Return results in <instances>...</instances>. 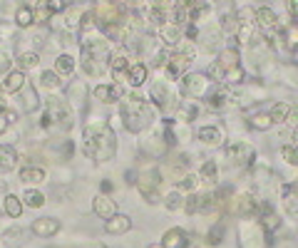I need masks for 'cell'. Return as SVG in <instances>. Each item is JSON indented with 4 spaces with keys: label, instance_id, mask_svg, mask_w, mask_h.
<instances>
[{
    "label": "cell",
    "instance_id": "obj_34",
    "mask_svg": "<svg viewBox=\"0 0 298 248\" xmlns=\"http://www.w3.org/2000/svg\"><path fill=\"white\" fill-rule=\"evenodd\" d=\"M274 122H271V117H269V112L264 114V112H259V114H254L251 117V127H256V129H269Z\"/></svg>",
    "mask_w": 298,
    "mask_h": 248
},
{
    "label": "cell",
    "instance_id": "obj_31",
    "mask_svg": "<svg viewBox=\"0 0 298 248\" xmlns=\"http://www.w3.org/2000/svg\"><path fill=\"white\" fill-rule=\"evenodd\" d=\"M219 206H216V199H214V194H206V196H199V211L201 214H211V211H216Z\"/></svg>",
    "mask_w": 298,
    "mask_h": 248
},
{
    "label": "cell",
    "instance_id": "obj_14",
    "mask_svg": "<svg viewBox=\"0 0 298 248\" xmlns=\"http://www.w3.org/2000/svg\"><path fill=\"white\" fill-rule=\"evenodd\" d=\"M22 87H25V75H22V72H10V75L2 80V92H5V94L22 92Z\"/></svg>",
    "mask_w": 298,
    "mask_h": 248
},
{
    "label": "cell",
    "instance_id": "obj_16",
    "mask_svg": "<svg viewBox=\"0 0 298 248\" xmlns=\"http://www.w3.org/2000/svg\"><path fill=\"white\" fill-rule=\"evenodd\" d=\"M129 226H132L129 216H122V214L117 216V214H114V216L107 221V234H114V236H117V234H127Z\"/></svg>",
    "mask_w": 298,
    "mask_h": 248
},
{
    "label": "cell",
    "instance_id": "obj_50",
    "mask_svg": "<svg viewBox=\"0 0 298 248\" xmlns=\"http://www.w3.org/2000/svg\"><path fill=\"white\" fill-rule=\"evenodd\" d=\"M187 37H189V40H197V37H199V30H197V27L192 25V27L187 30Z\"/></svg>",
    "mask_w": 298,
    "mask_h": 248
},
{
    "label": "cell",
    "instance_id": "obj_45",
    "mask_svg": "<svg viewBox=\"0 0 298 248\" xmlns=\"http://www.w3.org/2000/svg\"><path fill=\"white\" fill-rule=\"evenodd\" d=\"M70 89H72V97H75V99H82V97H85V84H82V82H72Z\"/></svg>",
    "mask_w": 298,
    "mask_h": 248
},
{
    "label": "cell",
    "instance_id": "obj_24",
    "mask_svg": "<svg viewBox=\"0 0 298 248\" xmlns=\"http://www.w3.org/2000/svg\"><path fill=\"white\" fill-rule=\"evenodd\" d=\"M199 40H201V45L211 52V50H216V42H219V30H216V27H209V30L199 32Z\"/></svg>",
    "mask_w": 298,
    "mask_h": 248
},
{
    "label": "cell",
    "instance_id": "obj_10",
    "mask_svg": "<svg viewBox=\"0 0 298 248\" xmlns=\"http://www.w3.org/2000/svg\"><path fill=\"white\" fill-rule=\"evenodd\" d=\"M162 246L164 248H189V241H187V234L182 229H169L162 239Z\"/></svg>",
    "mask_w": 298,
    "mask_h": 248
},
{
    "label": "cell",
    "instance_id": "obj_43",
    "mask_svg": "<svg viewBox=\"0 0 298 248\" xmlns=\"http://www.w3.org/2000/svg\"><path fill=\"white\" fill-rule=\"evenodd\" d=\"M184 211H187V214H197V211H199V196H197V194H192V196L184 201Z\"/></svg>",
    "mask_w": 298,
    "mask_h": 248
},
{
    "label": "cell",
    "instance_id": "obj_22",
    "mask_svg": "<svg viewBox=\"0 0 298 248\" xmlns=\"http://www.w3.org/2000/svg\"><path fill=\"white\" fill-rule=\"evenodd\" d=\"M127 75H129V84H132V87H139V84L147 80V65L137 62V65H132V67L127 70Z\"/></svg>",
    "mask_w": 298,
    "mask_h": 248
},
{
    "label": "cell",
    "instance_id": "obj_17",
    "mask_svg": "<svg viewBox=\"0 0 298 248\" xmlns=\"http://www.w3.org/2000/svg\"><path fill=\"white\" fill-rule=\"evenodd\" d=\"M199 142L221 144V142H224V132H221L219 127H201V129H199Z\"/></svg>",
    "mask_w": 298,
    "mask_h": 248
},
{
    "label": "cell",
    "instance_id": "obj_9",
    "mask_svg": "<svg viewBox=\"0 0 298 248\" xmlns=\"http://www.w3.org/2000/svg\"><path fill=\"white\" fill-rule=\"evenodd\" d=\"M254 20L259 22V27H264V30H274L276 25H279V15L271 10V7H259V10H254Z\"/></svg>",
    "mask_w": 298,
    "mask_h": 248
},
{
    "label": "cell",
    "instance_id": "obj_36",
    "mask_svg": "<svg viewBox=\"0 0 298 248\" xmlns=\"http://www.w3.org/2000/svg\"><path fill=\"white\" fill-rule=\"evenodd\" d=\"M32 20H35V17H32V10H30V7H20V10H17V25H20V27H30Z\"/></svg>",
    "mask_w": 298,
    "mask_h": 248
},
{
    "label": "cell",
    "instance_id": "obj_52",
    "mask_svg": "<svg viewBox=\"0 0 298 248\" xmlns=\"http://www.w3.org/2000/svg\"><path fill=\"white\" fill-rule=\"evenodd\" d=\"M149 248H164V246H162V244H152Z\"/></svg>",
    "mask_w": 298,
    "mask_h": 248
},
{
    "label": "cell",
    "instance_id": "obj_27",
    "mask_svg": "<svg viewBox=\"0 0 298 248\" xmlns=\"http://www.w3.org/2000/svg\"><path fill=\"white\" fill-rule=\"evenodd\" d=\"M55 70H57V75H70V72L75 70V60H72L70 55H60V57L55 60Z\"/></svg>",
    "mask_w": 298,
    "mask_h": 248
},
{
    "label": "cell",
    "instance_id": "obj_28",
    "mask_svg": "<svg viewBox=\"0 0 298 248\" xmlns=\"http://www.w3.org/2000/svg\"><path fill=\"white\" fill-rule=\"evenodd\" d=\"M5 214L7 216H12V219H17L20 214H22V204H20V199L17 196H5Z\"/></svg>",
    "mask_w": 298,
    "mask_h": 248
},
{
    "label": "cell",
    "instance_id": "obj_44",
    "mask_svg": "<svg viewBox=\"0 0 298 248\" xmlns=\"http://www.w3.org/2000/svg\"><path fill=\"white\" fill-rule=\"evenodd\" d=\"M12 119H15V112H7V109H5V112H0V134H2V132H7V124H10Z\"/></svg>",
    "mask_w": 298,
    "mask_h": 248
},
{
    "label": "cell",
    "instance_id": "obj_40",
    "mask_svg": "<svg viewBox=\"0 0 298 248\" xmlns=\"http://www.w3.org/2000/svg\"><path fill=\"white\" fill-rule=\"evenodd\" d=\"M241 80H244L241 67H231V70H226V75H224V82H241Z\"/></svg>",
    "mask_w": 298,
    "mask_h": 248
},
{
    "label": "cell",
    "instance_id": "obj_12",
    "mask_svg": "<svg viewBox=\"0 0 298 248\" xmlns=\"http://www.w3.org/2000/svg\"><path fill=\"white\" fill-rule=\"evenodd\" d=\"M32 231L37 236H42V239H50V236H55L60 231V221H55V219H37L32 224Z\"/></svg>",
    "mask_w": 298,
    "mask_h": 248
},
{
    "label": "cell",
    "instance_id": "obj_1",
    "mask_svg": "<svg viewBox=\"0 0 298 248\" xmlns=\"http://www.w3.org/2000/svg\"><path fill=\"white\" fill-rule=\"evenodd\" d=\"M117 139L114 132L104 124H90L85 129V154L92 157L95 162H107L114 157Z\"/></svg>",
    "mask_w": 298,
    "mask_h": 248
},
{
    "label": "cell",
    "instance_id": "obj_11",
    "mask_svg": "<svg viewBox=\"0 0 298 248\" xmlns=\"http://www.w3.org/2000/svg\"><path fill=\"white\" fill-rule=\"evenodd\" d=\"M92 209H95V214L99 216V219H112L114 214H117V206H114V201H109L107 196H97L95 201H92Z\"/></svg>",
    "mask_w": 298,
    "mask_h": 248
},
{
    "label": "cell",
    "instance_id": "obj_15",
    "mask_svg": "<svg viewBox=\"0 0 298 248\" xmlns=\"http://www.w3.org/2000/svg\"><path fill=\"white\" fill-rule=\"evenodd\" d=\"M256 209H259V206H256V199H254L251 194H241V196L234 201V211H236L239 216H251Z\"/></svg>",
    "mask_w": 298,
    "mask_h": 248
},
{
    "label": "cell",
    "instance_id": "obj_2",
    "mask_svg": "<svg viewBox=\"0 0 298 248\" xmlns=\"http://www.w3.org/2000/svg\"><path fill=\"white\" fill-rule=\"evenodd\" d=\"M45 107L47 109L42 114V127H52V124L70 127V104L62 97H47Z\"/></svg>",
    "mask_w": 298,
    "mask_h": 248
},
{
    "label": "cell",
    "instance_id": "obj_41",
    "mask_svg": "<svg viewBox=\"0 0 298 248\" xmlns=\"http://www.w3.org/2000/svg\"><path fill=\"white\" fill-rule=\"evenodd\" d=\"M182 204H184V201H182L179 191H172V194L167 196V209H169V211H177V209H179Z\"/></svg>",
    "mask_w": 298,
    "mask_h": 248
},
{
    "label": "cell",
    "instance_id": "obj_47",
    "mask_svg": "<svg viewBox=\"0 0 298 248\" xmlns=\"http://www.w3.org/2000/svg\"><path fill=\"white\" fill-rule=\"evenodd\" d=\"M50 15H52V12H50V7H47V5H45V7H37V12H32V17H35V20H47Z\"/></svg>",
    "mask_w": 298,
    "mask_h": 248
},
{
    "label": "cell",
    "instance_id": "obj_37",
    "mask_svg": "<svg viewBox=\"0 0 298 248\" xmlns=\"http://www.w3.org/2000/svg\"><path fill=\"white\" fill-rule=\"evenodd\" d=\"M224 75H226V70H224L219 62H214V65H209L206 80H216V82H224Z\"/></svg>",
    "mask_w": 298,
    "mask_h": 248
},
{
    "label": "cell",
    "instance_id": "obj_32",
    "mask_svg": "<svg viewBox=\"0 0 298 248\" xmlns=\"http://www.w3.org/2000/svg\"><path fill=\"white\" fill-rule=\"evenodd\" d=\"M25 204H27V206H32V209H40V206L45 204V196H42L40 191L30 189V191H25Z\"/></svg>",
    "mask_w": 298,
    "mask_h": 248
},
{
    "label": "cell",
    "instance_id": "obj_26",
    "mask_svg": "<svg viewBox=\"0 0 298 248\" xmlns=\"http://www.w3.org/2000/svg\"><path fill=\"white\" fill-rule=\"evenodd\" d=\"M159 32H162V40L169 42V45L179 42V37H182V27H179V25H164Z\"/></svg>",
    "mask_w": 298,
    "mask_h": 248
},
{
    "label": "cell",
    "instance_id": "obj_18",
    "mask_svg": "<svg viewBox=\"0 0 298 248\" xmlns=\"http://www.w3.org/2000/svg\"><path fill=\"white\" fill-rule=\"evenodd\" d=\"M109 67H112V77L119 82V80L127 75V70H129V62H127V57H124V55H114V57L109 60Z\"/></svg>",
    "mask_w": 298,
    "mask_h": 248
},
{
    "label": "cell",
    "instance_id": "obj_29",
    "mask_svg": "<svg viewBox=\"0 0 298 248\" xmlns=\"http://www.w3.org/2000/svg\"><path fill=\"white\" fill-rule=\"evenodd\" d=\"M40 84L47 87V89H55V87H60V75L52 72V70H45V72L40 75Z\"/></svg>",
    "mask_w": 298,
    "mask_h": 248
},
{
    "label": "cell",
    "instance_id": "obj_8",
    "mask_svg": "<svg viewBox=\"0 0 298 248\" xmlns=\"http://www.w3.org/2000/svg\"><path fill=\"white\" fill-rule=\"evenodd\" d=\"M226 154H229V159H231L234 164H239V166H246V164L254 159V152H251L249 144H231V147L226 149Z\"/></svg>",
    "mask_w": 298,
    "mask_h": 248
},
{
    "label": "cell",
    "instance_id": "obj_49",
    "mask_svg": "<svg viewBox=\"0 0 298 248\" xmlns=\"http://www.w3.org/2000/svg\"><path fill=\"white\" fill-rule=\"evenodd\" d=\"M167 57H169V52H167V50H162L159 55H154V65H157V67L167 65Z\"/></svg>",
    "mask_w": 298,
    "mask_h": 248
},
{
    "label": "cell",
    "instance_id": "obj_48",
    "mask_svg": "<svg viewBox=\"0 0 298 248\" xmlns=\"http://www.w3.org/2000/svg\"><path fill=\"white\" fill-rule=\"evenodd\" d=\"M7 70H10V57H7V55L0 50V75H5Z\"/></svg>",
    "mask_w": 298,
    "mask_h": 248
},
{
    "label": "cell",
    "instance_id": "obj_33",
    "mask_svg": "<svg viewBox=\"0 0 298 248\" xmlns=\"http://www.w3.org/2000/svg\"><path fill=\"white\" fill-rule=\"evenodd\" d=\"M22 109H27V112L37 109V97H35V89H22Z\"/></svg>",
    "mask_w": 298,
    "mask_h": 248
},
{
    "label": "cell",
    "instance_id": "obj_51",
    "mask_svg": "<svg viewBox=\"0 0 298 248\" xmlns=\"http://www.w3.org/2000/svg\"><path fill=\"white\" fill-rule=\"evenodd\" d=\"M102 191H104V194L112 191V184H109V181H102Z\"/></svg>",
    "mask_w": 298,
    "mask_h": 248
},
{
    "label": "cell",
    "instance_id": "obj_5",
    "mask_svg": "<svg viewBox=\"0 0 298 248\" xmlns=\"http://www.w3.org/2000/svg\"><path fill=\"white\" fill-rule=\"evenodd\" d=\"M209 89V80L206 75H187L182 80V92L189 94V97H204Z\"/></svg>",
    "mask_w": 298,
    "mask_h": 248
},
{
    "label": "cell",
    "instance_id": "obj_6",
    "mask_svg": "<svg viewBox=\"0 0 298 248\" xmlns=\"http://www.w3.org/2000/svg\"><path fill=\"white\" fill-rule=\"evenodd\" d=\"M187 70H189V57H187V55L172 52V55L167 57V72H169L172 80H179L182 75H187Z\"/></svg>",
    "mask_w": 298,
    "mask_h": 248
},
{
    "label": "cell",
    "instance_id": "obj_7",
    "mask_svg": "<svg viewBox=\"0 0 298 248\" xmlns=\"http://www.w3.org/2000/svg\"><path fill=\"white\" fill-rule=\"evenodd\" d=\"M279 226H281V219L274 214L271 204H261V209H259V229H264L266 234H271Z\"/></svg>",
    "mask_w": 298,
    "mask_h": 248
},
{
    "label": "cell",
    "instance_id": "obj_30",
    "mask_svg": "<svg viewBox=\"0 0 298 248\" xmlns=\"http://www.w3.org/2000/svg\"><path fill=\"white\" fill-rule=\"evenodd\" d=\"M40 62V55L37 52H25V55H17V65L22 67V70H30V67H35Z\"/></svg>",
    "mask_w": 298,
    "mask_h": 248
},
{
    "label": "cell",
    "instance_id": "obj_13",
    "mask_svg": "<svg viewBox=\"0 0 298 248\" xmlns=\"http://www.w3.org/2000/svg\"><path fill=\"white\" fill-rule=\"evenodd\" d=\"M95 97L99 99V102H119L122 99V89H117L114 84H97L95 87Z\"/></svg>",
    "mask_w": 298,
    "mask_h": 248
},
{
    "label": "cell",
    "instance_id": "obj_39",
    "mask_svg": "<svg viewBox=\"0 0 298 248\" xmlns=\"http://www.w3.org/2000/svg\"><path fill=\"white\" fill-rule=\"evenodd\" d=\"M216 174H219L216 162H206V164L201 166V176H204V179H216Z\"/></svg>",
    "mask_w": 298,
    "mask_h": 248
},
{
    "label": "cell",
    "instance_id": "obj_46",
    "mask_svg": "<svg viewBox=\"0 0 298 248\" xmlns=\"http://www.w3.org/2000/svg\"><path fill=\"white\" fill-rule=\"evenodd\" d=\"M197 186V176H187L182 181H177V189H194Z\"/></svg>",
    "mask_w": 298,
    "mask_h": 248
},
{
    "label": "cell",
    "instance_id": "obj_20",
    "mask_svg": "<svg viewBox=\"0 0 298 248\" xmlns=\"http://www.w3.org/2000/svg\"><path fill=\"white\" fill-rule=\"evenodd\" d=\"M42 179H45V169H40V166H25L20 171V181H25V184H40Z\"/></svg>",
    "mask_w": 298,
    "mask_h": 248
},
{
    "label": "cell",
    "instance_id": "obj_4",
    "mask_svg": "<svg viewBox=\"0 0 298 248\" xmlns=\"http://www.w3.org/2000/svg\"><path fill=\"white\" fill-rule=\"evenodd\" d=\"M122 122H124V127L129 129V132H142V129H147L149 127V122H152V114H149V109H137V112H129V109H122Z\"/></svg>",
    "mask_w": 298,
    "mask_h": 248
},
{
    "label": "cell",
    "instance_id": "obj_38",
    "mask_svg": "<svg viewBox=\"0 0 298 248\" xmlns=\"http://www.w3.org/2000/svg\"><path fill=\"white\" fill-rule=\"evenodd\" d=\"M281 157H284L291 166H298V154H296V149H294V144H286V147L281 149Z\"/></svg>",
    "mask_w": 298,
    "mask_h": 248
},
{
    "label": "cell",
    "instance_id": "obj_3",
    "mask_svg": "<svg viewBox=\"0 0 298 248\" xmlns=\"http://www.w3.org/2000/svg\"><path fill=\"white\" fill-rule=\"evenodd\" d=\"M159 184H162V174L157 171V169H149V171H144L142 176H139V191L144 194V199L147 201H159V196H157V189H159Z\"/></svg>",
    "mask_w": 298,
    "mask_h": 248
},
{
    "label": "cell",
    "instance_id": "obj_25",
    "mask_svg": "<svg viewBox=\"0 0 298 248\" xmlns=\"http://www.w3.org/2000/svg\"><path fill=\"white\" fill-rule=\"evenodd\" d=\"M226 104H229L226 92H214V94H206V107H209L211 112H216V109H221V107H226Z\"/></svg>",
    "mask_w": 298,
    "mask_h": 248
},
{
    "label": "cell",
    "instance_id": "obj_19",
    "mask_svg": "<svg viewBox=\"0 0 298 248\" xmlns=\"http://www.w3.org/2000/svg\"><path fill=\"white\" fill-rule=\"evenodd\" d=\"M152 102L159 104V107H167L169 104V87L164 82H154L152 84Z\"/></svg>",
    "mask_w": 298,
    "mask_h": 248
},
{
    "label": "cell",
    "instance_id": "obj_42",
    "mask_svg": "<svg viewBox=\"0 0 298 248\" xmlns=\"http://www.w3.org/2000/svg\"><path fill=\"white\" fill-rule=\"evenodd\" d=\"M221 239H224V229L221 226H214L211 231H209V246H216V244H221Z\"/></svg>",
    "mask_w": 298,
    "mask_h": 248
},
{
    "label": "cell",
    "instance_id": "obj_35",
    "mask_svg": "<svg viewBox=\"0 0 298 248\" xmlns=\"http://www.w3.org/2000/svg\"><path fill=\"white\" fill-rule=\"evenodd\" d=\"M284 201H286L289 214H291V216H296V191H294L291 186H286V189H284Z\"/></svg>",
    "mask_w": 298,
    "mask_h": 248
},
{
    "label": "cell",
    "instance_id": "obj_21",
    "mask_svg": "<svg viewBox=\"0 0 298 248\" xmlns=\"http://www.w3.org/2000/svg\"><path fill=\"white\" fill-rule=\"evenodd\" d=\"M15 162H17L15 149H12V147H0V171L15 169Z\"/></svg>",
    "mask_w": 298,
    "mask_h": 248
},
{
    "label": "cell",
    "instance_id": "obj_23",
    "mask_svg": "<svg viewBox=\"0 0 298 248\" xmlns=\"http://www.w3.org/2000/svg\"><path fill=\"white\" fill-rule=\"evenodd\" d=\"M289 114H291V107L286 104V102H279V104H274L271 107V112H269V117H271V122L276 124H281V122H286L289 119Z\"/></svg>",
    "mask_w": 298,
    "mask_h": 248
}]
</instances>
